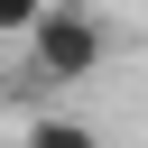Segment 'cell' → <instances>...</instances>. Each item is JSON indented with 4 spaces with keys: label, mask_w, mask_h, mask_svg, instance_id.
Segmentation results:
<instances>
[{
    "label": "cell",
    "mask_w": 148,
    "mask_h": 148,
    "mask_svg": "<svg viewBox=\"0 0 148 148\" xmlns=\"http://www.w3.org/2000/svg\"><path fill=\"white\" fill-rule=\"evenodd\" d=\"M102 56H111V37H102V18H92L83 0H56V9L28 28V83H92Z\"/></svg>",
    "instance_id": "1"
},
{
    "label": "cell",
    "mask_w": 148,
    "mask_h": 148,
    "mask_svg": "<svg viewBox=\"0 0 148 148\" xmlns=\"http://www.w3.org/2000/svg\"><path fill=\"white\" fill-rule=\"evenodd\" d=\"M18 148H102V130L92 120H74V111H46V120H28V139Z\"/></svg>",
    "instance_id": "2"
},
{
    "label": "cell",
    "mask_w": 148,
    "mask_h": 148,
    "mask_svg": "<svg viewBox=\"0 0 148 148\" xmlns=\"http://www.w3.org/2000/svg\"><path fill=\"white\" fill-rule=\"evenodd\" d=\"M46 9H56V0H0V37H28Z\"/></svg>",
    "instance_id": "3"
}]
</instances>
